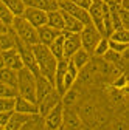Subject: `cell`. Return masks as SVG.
<instances>
[{"label": "cell", "instance_id": "cell-36", "mask_svg": "<svg viewBox=\"0 0 129 130\" xmlns=\"http://www.w3.org/2000/svg\"><path fill=\"white\" fill-rule=\"evenodd\" d=\"M11 115H12V111H0V125L5 127V125L8 124Z\"/></svg>", "mask_w": 129, "mask_h": 130}, {"label": "cell", "instance_id": "cell-29", "mask_svg": "<svg viewBox=\"0 0 129 130\" xmlns=\"http://www.w3.org/2000/svg\"><path fill=\"white\" fill-rule=\"evenodd\" d=\"M0 20H2V23L6 26V28H11V23L14 20V15L11 14V11L5 6V3L0 0Z\"/></svg>", "mask_w": 129, "mask_h": 130}, {"label": "cell", "instance_id": "cell-18", "mask_svg": "<svg viewBox=\"0 0 129 130\" xmlns=\"http://www.w3.org/2000/svg\"><path fill=\"white\" fill-rule=\"evenodd\" d=\"M33 115H25V113H17V111H12V115L8 121V124L5 125V130H20Z\"/></svg>", "mask_w": 129, "mask_h": 130}, {"label": "cell", "instance_id": "cell-9", "mask_svg": "<svg viewBox=\"0 0 129 130\" xmlns=\"http://www.w3.org/2000/svg\"><path fill=\"white\" fill-rule=\"evenodd\" d=\"M22 17L30 23V25H33L36 29L47 25V12L45 11H41V9H36V8H30L27 6L23 14H22Z\"/></svg>", "mask_w": 129, "mask_h": 130}, {"label": "cell", "instance_id": "cell-24", "mask_svg": "<svg viewBox=\"0 0 129 130\" xmlns=\"http://www.w3.org/2000/svg\"><path fill=\"white\" fill-rule=\"evenodd\" d=\"M48 50H50V53L59 60V59H62L64 57V34L61 32V34L48 45Z\"/></svg>", "mask_w": 129, "mask_h": 130}, {"label": "cell", "instance_id": "cell-30", "mask_svg": "<svg viewBox=\"0 0 129 130\" xmlns=\"http://www.w3.org/2000/svg\"><path fill=\"white\" fill-rule=\"evenodd\" d=\"M109 40H114V42H121V43H127L129 42V31L121 28V29H115L112 31V34L107 37Z\"/></svg>", "mask_w": 129, "mask_h": 130}, {"label": "cell", "instance_id": "cell-38", "mask_svg": "<svg viewBox=\"0 0 129 130\" xmlns=\"http://www.w3.org/2000/svg\"><path fill=\"white\" fill-rule=\"evenodd\" d=\"M8 29H9V28H6V26L2 23V20H0V34H2V32H6Z\"/></svg>", "mask_w": 129, "mask_h": 130}, {"label": "cell", "instance_id": "cell-15", "mask_svg": "<svg viewBox=\"0 0 129 130\" xmlns=\"http://www.w3.org/2000/svg\"><path fill=\"white\" fill-rule=\"evenodd\" d=\"M14 111L17 113H25V115H37V104L31 102L22 96H16V105H14Z\"/></svg>", "mask_w": 129, "mask_h": 130}, {"label": "cell", "instance_id": "cell-11", "mask_svg": "<svg viewBox=\"0 0 129 130\" xmlns=\"http://www.w3.org/2000/svg\"><path fill=\"white\" fill-rule=\"evenodd\" d=\"M62 127L66 130H81L83 128V121L79 118L78 111L72 110L70 107H64V122Z\"/></svg>", "mask_w": 129, "mask_h": 130}, {"label": "cell", "instance_id": "cell-26", "mask_svg": "<svg viewBox=\"0 0 129 130\" xmlns=\"http://www.w3.org/2000/svg\"><path fill=\"white\" fill-rule=\"evenodd\" d=\"M2 2L11 11V14L14 15V17H20V15L23 14V11H25V8H27L25 3H23V0H2Z\"/></svg>", "mask_w": 129, "mask_h": 130}, {"label": "cell", "instance_id": "cell-14", "mask_svg": "<svg viewBox=\"0 0 129 130\" xmlns=\"http://www.w3.org/2000/svg\"><path fill=\"white\" fill-rule=\"evenodd\" d=\"M79 118H81L83 124H93L96 121V118H98V111H96V107L93 102H84L81 105V108H79L78 111Z\"/></svg>", "mask_w": 129, "mask_h": 130}, {"label": "cell", "instance_id": "cell-23", "mask_svg": "<svg viewBox=\"0 0 129 130\" xmlns=\"http://www.w3.org/2000/svg\"><path fill=\"white\" fill-rule=\"evenodd\" d=\"M0 82L17 88V71L6 68V67H2L0 68Z\"/></svg>", "mask_w": 129, "mask_h": 130}, {"label": "cell", "instance_id": "cell-34", "mask_svg": "<svg viewBox=\"0 0 129 130\" xmlns=\"http://www.w3.org/2000/svg\"><path fill=\"white\" fill-rule=\"evenodd\" d=\"M112 87L117 88V90H121L124 87H127V77H126V73H120L114 80H112Z\"/></svg>", "mask_w": 129, "mask_h": 130}, {"label": "cell", "instance_id": "cell-2", "mask_svg": "<svg viewBox=\"0 0 129 130\" xmlns=\"http://www.w3.org/2000/svg\"><path fill=\"white\" fill-rule=\"evenodd\" d=\"M16 37H17L19 40L25 42L27 45H36L39 43V37H37V29L33 26V25H30L22 15L20 17H14L12 23H11V28H9Z\"/></svg>", "mask_w": 129, "mask_h": 130}, {"label": "cell", "instance_id": "cell-39", "mask_svg": "<svg viewBox=\"0 0 129 130\" xmlns=\"http://www.w3.org/2000/svg\"><path fill=\"white\" fill-rule=\"evenodd\" d=\"M2 67H5V65H3V54H2V51H0V68Z\"/></svg>", "mask_w": 129, "mask_h": 130}, {"label": "cell", "instance_id": "cell-5", "mask_svg": "<svg viewBox=\"0 0 129 130\" xmlns=\"http://www.w3.org/2000/svg\"><path fill=\"white\" fill-rule=\"evenodd\" d=\"M101 37H103V36L100 34L98 29H96L93 25H86V26L83 28V31L79 32V39H81V48H84V50H86L89 54H92L93 50H95V46H96V43L100 42Z\"/></svg>", "mask_w": 129, "mask_h": 130}, {"label": "cell", "instance_id": "cell-33", "mask_svg": "<svg viewBox=\"0 0 129 130\" xmlns=\"http://www.w3.org/2000/svg\"><path fill=\"white\" fill-rule=\"evenodd\" d=\"M16 98H0V111H14Z\"/></svg>", "mask_w": 129, "mask_h": 130}, {"label": "cell", "instance_id": "cell-6", "mask_svg": "<svg viewBox=\"0 0 129 130\" xmlns=\"http://www.w3.org/2000/svg\"><path fill=\"white\" fill-rule=\"evenodd\" d=\"M58 6H59V9H61V11L67 12L69 15H72V17L78 19V20L81 22L84 26H86V25H92V22H90V15H89V11H87V9H84V8H81V6H78V5H75V3H72L70 0H64V2L58 3Z\"/></svg>", "mask_w": 129, "mask_h": 130}, {"label": "cell", "instance_id": "cell-12", "mask_svg": "<svg viewBox=\"0 0 129 130\" xmlns=\"http://www.w3.org/2000/svg\"><path fill=\"white\" fill-rule=\"evenodd\" d=\"M3 54V65L6 68H11L14 71H19L23 68V63H22V59L17 53L16 48H11V50H6V51H2Z\"/></svg>", "mask_w": 129, "mask_h": 130}, {"label": "cell", "instance_id": "cell-10", "mask_svg": "<svg viewBox=\"0 0 129 130\" xmlns=\"http://www.w3.org/2000/svg\"><path fill=\"white\" fill-rule=\"evenodd\" d=\"M59 102H61V94L56 90H53L51 93H48L42 101L37 102V115L44 118L47 113L50 111L56 104H59Z\"/></svg>", "mask_w": 129, "mask_h": 130}, {"label": "cell", "instance_id": "cell-32", "mask_svg": "<svg viewBox=\"0 0 129 130\" xmlns=\"http://www.w3.org/2000/svg\"><path fill=\"white\" fill-rule=\"evenodd\" d=\"M19 93H17V88L16 87H11L8 84H3L0 82V98H16Z\"/></svg>", "mask_w": 129, "mask_h": 130}, {"label": "cell", "instance_id": "cell-37", "mask_svg": "<svg viewBox=\"0 0 129 130\" xmlns=\"http://www.w3.org/2000/svg\"><path fill=\"white\" fill-rule=\"evenodd\" d=\"M70 2L75 3V5H78V6H81V8H84V9H89L93 0H70Z\"/></svg>", "mask_w": 129, "mask_h": 130}, {"label": "cell", "instance_id": "cell-25", "mask_svg": "<svg viewBox=\"0 0 129 130\" xmlns=\"http://www.w3.org/2000/svg\"><path fill=\"white\" fill-rule=\"evenodd\" d=\"M11 48H16V34L8 29L6 32L0 34V51H6Z\"/></svg>", "mask_w": 129, "mask_h": 130}, {"label": "cell", "instance_id": "cell-27", "mask_svg": "<svg viewBox=\"0 0 129 130\" xmlns=\"http://www.w3.org/2000/svg\"><path fill=\"white\" fill-rule=\"evenodd\" d=\"M78 96H79V91H78L75 87H72V88H69L66 93L61 96V102H62L64 107H72V105L76 104Z\"/></svg>", "mask_w": 129, "mask_h": 130}, {"label": "cell", "instance_id": "cell-1", "mask_svg": "<svg viewBox=\"0 0 129 130\" xmlns=\"http://www.w3.org/2000/svg\"><path fill=\"white\" fill-rule=\"evenodd\" d=\"M33 53H34V57H36V62H37L39 74L44 76L47 80H50L55 87V70H56L58 59L50 53L48 46H45L42 43L33 45Z\"/></svg>", "mask_w": 129, "mask_h": 130}, {"label": "cell", "instance_id": "cell-16", "mask_svg": "<svg viewBox=\"0 0 129 130\" xmlns=\"http://www.w3.org/2000/svg\"><path fill=\"white\" fill-rule=\"evenodd\" d=\"M55 90L53 84L50 82V80H47L44 76H36V104L39 101H42L44 98L48 94V93H51Z\"/></svg>", "mask_w": 129, "mask_h": 130}, {"label": "cell", "instance_id": "cell-7", "mask_svg": "<svg viewBox=\"0 0 129 130\" xmlns=\"http://www.w3.org/2000/svg\"><path fill=\"white\" fill-rule=\"evenodd\" d=\"M42 119H44L45 130H59L62 127V122H64V105H62V102L56 104Z\"/></svg>", "mask_w": 129, "mask_h": 130}, {"label": "cell", "instance_id": "cell-17", "mask_svg": "<svg viewBox=\"0 0 129 130\" xmlns=\"http://www.w3.org/2000/svg\"><path fill=\"white\" fill-rule=\"evenodd\" d=\"M62 31H58V29H55V28H51V26H48V25H44V26H41V28H37V37H39V43H42V45H45V46H48L50 45L59 34H61Z\"/></svg>", "mask_w": 129, "mask_h": 130}, {"label": "cell", "instance_id": "cell-40", "mask_svg": "<svg viewBox=\"0 0 129 130\" xmlns=\"http://www.w3.org/2000/svg\"><path fill=\"white\" fill-rule=\"evenodd\" d=\"M55 2H56V3H61V2H64V0H55Z\"/></svg>", "mask_w": 129, "mask_h": 130}, {"label": "cell", "instance_id": "cell-28", "mask_svg": "<svg viewBox=\"0 0 129 130\" xmlns=\"http://www.w3.org/2000/svg\"><path fill=\"white\" fill-rule=\"evenodd\" d=\"M20 130H45V125H44V119L42 116L39 115H33L31 119L20 128Z\"/></svg>", "mask_w": 129, "mask_h": 130}, {"label": "cell", "instance_id": "cell-21", "mask_svg": "<svg viewBox=\"0 0 129 130\" xmlns=\"http://www.w3.org/2000/svg\"><path fill=\"white\" fill-rule=\"evenodd\" d=\"M70 60H72V63L75 65V67H76L79 71H81V70L86 67V65L92 60V54H89V53L84 50V48H79V50L70 57Z\"/></svg>", "mask_w": 129, "mask_h": 130}, {"label": "cell", "instance_id": "cell-4", "mask_svg": "<svg viewBox=\"0 0 129 130\" xmlns=\"http://www.w3.org/2000/svg\"><path fill=\"white\" fill-rule=\"evenodd\" d=\"M16 50H17V53L22 59L23 68L30 70L34 76H39V68H37V62H36V57H34V53H33V46L27 45L25 42H22L16 37Z\"/></svg>", "mask_w": 129, "mask_h": 130}, {"label": "cell", "instance_id": "cell-3", "mask_svg": "<svg viewBox=\"0 0 129 130\" xmlns=\"http://www.w3.org/2000/svg\"><path fill=\"white\" fill-rule=\"evenodd\" d=\"M17 93L25 99L36 102V76L27 68L17 71Z\"/></svg>", "mask_w": 129, "mask_h": 130}, {"label": "cell", "instance_id": "cell-35", "mask_svg": "<svg viewBox=\"0 0 129 130\" xmlns=\"http://www.w3.org/2000/svg\"><path fill=\"white\" fill-rule=\"evenodd\" d=\"M109 40V39H107ZM129 48V45L127 43H121V42H114V40H109V50H112V51H115V53H118V54H121L123 51H126Z\"/></svg>", "mask_w": 129, "mask_h": 130}, {"label": "cell", "instance_id": "cell-20", "mask_svg": "<svg viewBox=\"0 0 129 130\" xmlns=\"http://www.w3.org/2000/svg\"><path fill=\"white\" fill-rule=\"evenodd\" d=\"M61 12H62V17H64V31H67V32H78V34H79V32L83 31L84 25L79 22L78 19L69 15L67 12H64V11H61Z\"/></svg>", "mask_w": 129, "mask_h": 130}, {"label": "cell", "instance_id": "cell-19", "mask_svg": "<svg viewBox=\"0 0 129 130\" xmlns=\"http://www.w3.org/2000/svg\"><path fill=\"white\" fill-rule=\"evenodd\" d=\"M23 3H25V6L36 8V9H41V11H45V12L59 9V6L55 0H23Z\"/></svg>", "mask_w": 129, "mask_h": 130}, {"label": "cell", "instance_id": "cell-41", "mask_svg": "<svg viewBox=\"0 0 129 130\" xmlns=\"http://www.w3.org/2000/svg\"><path fill=\"white\" fill-rule=\"evenodd\" d=\"M0 130H5V127H3V125H0Z\"/></svg>", "mask_w": 129, "mask_h": 130}, {"label": "cell", "instance_id": "cell-31", "mask_svg": "<svg viewBox=\"0 0 129 130\" xmlns=\"http://www.w3.org/2000/svg\"><path fill=\"white\" fill-rule=\"evenodd\" d=\"M107 50H109V40H107V37H101L100 42L96 43V46H95L92 56H95V57H103Z\"/></svg>", "mask_w": 129, "mask_h": 130}, {"label": "cell", "instance_id": "cell-13", "mask_svg": "<svg viewBox=\"0 0 129 130\" xmlns=\"http://www.w3.org/2000/svg\"><path fill=\"white\" fill-rule=\"evenodd\" d=\"M67 65H69V59L67 57H62L58 60L56 63V70H55V90L62 96L64 94V87H62V82H64V76H66V71H67Z\"/></svg>", "mask_w": 129, "mask_h": 130}, {"label": "cell", "instance_id": "cell-22", "mask_svg": "<svg viewBox=\"0 0 129 130\" xmlns=\"http://www.w3.org/2000/svg\"><path fill=\"white\" fill-rule=\"evenodd\" d=\"M47 25L55 28V29H58V31H64V17H62V12L59 9L47 12Z\"/></svg>", "mask_w": 129, "mask_h": 130}, {"label": "cell", "instance_id": "cell-8", "mask_svg": "<svg viewBox=\"0 0 129 130\" xmlns=\"http://www.w3.org/2000/svg\"><path fill=\"white\" fill-rule=\"evenodd\" d=\"M62 34H64V57L70 59L81 48V39H79L78 32L62 31Z\"/></svg>", "mask_w": 129, "mask_h": 130}]
</instances>
